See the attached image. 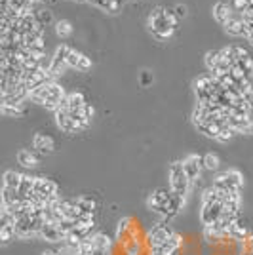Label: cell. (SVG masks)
Returning <instances> with one entry per match:
<instances>
[{"label":"cell","instance_id":"24","mask_svg":"<svg viewBox=\"0 0 253 255\" xmlns=\"http://www.w3.org/2000/svg\"><path fill=\"white\" fill-rule=\"evenodd\" d=\"M196 130L200 134H204L205 137H211V139H217V135L221 132V126L217 122H202V124H196Z\"/></svg>","mask_w":253,"mask_h":255},{"label":"cell","instance_id":"1","mask_svg":"<svg viewBox=\"0 0 253 255\" xmlns=\"http://www.w3.org/2000/svg\"><path fill=\"white\" fill-rule=\"evenodd\" d=\"M185 200L183 196H177L171 189H156L152 195L147 198V207L156 213L162 221H171L173 217H177L181 213V209L185 206Z\"/></svg>","mask_w":253,"mask_h":255},{"label":"cell","instance_id":"28","mask_svg":"<svg viewBox=\"0 0 253 255\" xmlns=\"http://www.w3.org/2000/svg\"><path fill=\"white\" fill-rule=\"evenodd\" d=\"M234 134H238V132H236L234 128H230L229 124H227V126H223V128H221V132H219L215 141H219V143H229L230 139L234 137Z\"/></svg>","mask_w":253,"mask_h":255},{"label":"cell","instance_id":"11","mask_svg":"<svg viewBox=\"0 0 253 255\" xmlns=\"http://www.w3.org/2000/svg\"><path fill=\"white\" fill-rule=\"evenodd\" d=\"M88 240L92 246V255H110V252H112V240L105 232H96Z\"/></svg>","mask_w":253,"mask_h":255},{"label":"cell","instance_id":"38","mask_svg":"<svg viewBox=\"0 0 253 255\" xmlns=\"http://www.w3.org/2000/svg\"><path fill=\"white\" fill-rule=\"evenodd\" d=\"M42 255H61V254H57V252H44Z\"/></svg>","mask_w":253,"mask_h":255},{"label":"cell","instance_id":"35","mask_svg":"<svg viewBox=\"0 0 253 255\" xmlns=\"http://www.w3.org/2000/svg\"><path fill=\"white\" fill-rule=\"evenodd\" d=\"M82 112H84L86 118H90V120H92V118H94V114H96V109H94V105H92V103H86V107L82 109Z\"/></svg>","mask_w":253,"mask_h":255},{"label":"cell","instance_id":"36","mask_svg":"<svg viewBox=\"0 0 253 255\" xmlns=\"http://www.w3.org/2000/svg\"><path fill=\"white\" fill-rule=\"evenodd\" d=\"M175 15H177L179 19H183V17H187V6H183V4H179V6H175Z\"/></svg>","mask_w":253,"mask_h":255},{"label":"cell","instance_id":"12","mask_svg":"<svg viewBox=\"0 0 253 255\" xmlns=\"http://www.w3.org/2000/svg\"><path fill=\"white\" fill-rule=\"evenodd\" d=\"M55 122H57L61 132H65V134H76V132H80V128H78V124L71 116V112L67 109H63V107H59V109L55 110Z\"/></svg>","mask_w":253,"mask_h":255},{"label":"cell","instance_id":"37","mask_svg":"<svg viewBox=\"0 0 253 255\" xmlns=\"http://www.w3.org/2000/svg\"><path fill=\"white\" fill-rule=\"evenodd\" d=\"M114 4H116V6H118V8H122V6H124V4H126V0H114Z\"/></svg>","mask_w":253,"mask_h":255},{"label":"cell","instance_id":"21","mask_svg":"<svg viewBox=\"0 0 253 255\" xmlns=\"http://www.w3.org/2000/svg\"><path fill=\"white\" fill-rule=\"evenodd\" d=\"M74 202H76V206L80 207V211H82L84 215H94V213H96L97 202L92 196H76Z\"/></svg>","mask_w":253,"mask_h":255},{"label":"cell","instance_id":"9","mask_svg":"<svg viewBox=\"0 0 253 255\" xmlns=\"http://www.w3.org/2000/svg\"><path fill=\"white\" fill-rule=\"evenodd\" d=\"M38 238L50 244H59V242L63 244L67 236H65V232H63V229H61V225L57 221H44Z\"/></svg>","mask_w":253,"mask_h":255},{"label":"cell","instance_id":"6","mask_svg":"<svg viewBox=\"0 0 253 255\" xmlns=\"http://www.w3.org/2000/svg\"><path fill=\"white\" fill-rule=\"evenodd\" d=\"M191 179L187 177V173L183 170V162H173L169 166V189L177 196L187 198L189 191H191Z\"/></svg>","mask_w":253,"mask_h":255},{"label":"cell","instance_id":"33","mask_svg":"<svg viewBox=\"0 0 253 255\" xmlns=\"http://www.w3.org/2000/svg\"><path fill=\"white\" fill-rule=\"evenodd\" d=\"M80 59H82V53L71 48V51H69V57H67V65H69V69H78V63H80Z\"/></svg>","mask_w":253,"mask_h":255},{"label":"cell","instance_id":"7","mask_svg":"<svg viewBox=\"0 0 253 255\" xmlns=\"http://www.w3.org/2000/svg\"><path fill=\"white\" fill-rule=\"evenodd\" d=\"M213 187L223 193H240L244 187V175L238 170H227L213 179Z\"/></svg>","mask_w":253,"mask_h":255},{"label":"cell","instance_id":"10","mask_svg":"<svg viewBox=\"0 0 253 255\" xmlns=\"http://www.w3.org/2000/svg\"><path fill=\"white\" fill-rule=\"evenodd\" d=\"M183 170L187 173V177L191 179V183L198 181L200 175H202V170H205L204 156H200V154H189V156L183 160Z\"/></svg>","mask_w":253,"mask_h":255},{"label":"cell","instance_id":"31","mask_svg":"<svg viewBox=\"0 0 253 255\" xmlns=\"http://www.w3.org/2000/svg\"><path fill=\"white\" fill-rule=\"evenodd\" d=\"M55 33H57V37H69L72 33V27L69 21H65V19H61V21H57L55 23Z\"/></svg>","mask_w":253,"mask_h":255},{"label":"cell","instance_id":"2","mask_svg":"<svg viewBox=\"0 0 253 255\" xmlns=\"http://www.w3.org/2000/svg\"><path fill=\"white\" fill-rule=\"evenodd\" d=\"M225 202H223V193L215 189L213 185L207 187L202 193V202H200V223L204 227H211L223 215Z\"/></svg>","mask_w":253,"mask_h":255},{"label":"cell","instance_id":"27","mask_svg":"<svg viewBox=\"0 0 253 255\" xmlns=\"http://www.w3.org/2000/svg\"><path fill=\"white\" fill-rule=\"evenodd\" d=\"M0 110H2L4 116H12V118L21 116L25 112L23 105H8V103H2V105H0Z\"/></svg>","mask_w":253,"mask_h":255},{"label":"cell","instance_id":"30","mask_svg":"<svg viewBox=\"0 0 253 255\" xmlns=\"http://www.w3.org/2000/svg\"><path fill=\"white\" fill-rule=\"evenodd\" d=\"M219 156L217 154H213V153H207V154H204V168L209 171H215L219 170Z\"/></svg>","mask_w":253,"mask_h":255},{"label":"cell","instance_id":"17","mask_svg":"<svg viewBox=\"0 0 253 255\" xmlns=\"http://www.w3.org/2000/svg\"><path fill=\"white\" fill-rule=\"evenodd\" d=\"M211 12H213L215 21L221 25H227V21L232 17V15H230V6L227 2H215L213 8H211Z\"/></svg>","mask_w":253,"mask_h":255},{"label":"cell","instance_id":"4","mask_svg":"<svg viewBox=\"0 0 253 255\" xmlns=\"http://www.w3.org/2000/svg\"><path fill=\"white\" fill-rule=\"evenodd\" d=\"M65 90H63V86L57 84L55 80L53 82H48V84L44 86H38L35 88L33 92H31V96L29 99L31 101H35L38 105H42V107H46L50 110H55L61 107V103H63V99H65Z\"/></svg>","mask_w":253,"mask_h":255},{"label":"cell","instance_id":"29","mask_svg":"<svg viewBox=\"0 0 253 255\" xmlns=\"http://www.w3.org/2000/svg\"><path fill=\"white\" fill-rule=\"evenodd\" d=\"M94 6L97 8H101L103 12H108V13H116L120 8L114 4V0H94Z\"/></svg>","mask_w":253,"mask_h":255},{"label":"cell","instance_id":"25","mask_svg":"<svg viewBox=\"0 0 253 255\" xmlns=\"http://www.w3.org/2000/svg\"><path fill=\"white\" fill-rule=\"evenodd\" d=\"M15 238H17L15 225H0V242H2V246H8Z\"/></svg>","mask_w":253,"mask_h":255},{"label":"cell","instance_id":"14","mask_svg":"<svg viewBox=\"0 0 253 255\" xmlns=\"http://www.w3.org/2000/svg\"><path fill=\"white\" fill-rule=\"evenodd\" d=\"M181 248H183V238H181V234L175 232L169 242H166L164 246H158V248L149 250V255H175Z\"/></svg>","mask_w":253,"mask_h":255},{"label":"cell","instance_id":"22","mask_svg":"<svg viewBox=\"0 0 253 255\" xmlns=\"http://www.w3.org/2000/svg\"><path fill=\"white\" fill-rule=\"evenodd\" d=\"M225 29L232 37H248L246 35V23L242 21V17H230L227 25H225Z\"/></svg>","mask_w":253,"mask_h":255},{"label":"cell","instance_id":"3","mask_svg":"<svg viewBox=\"0 0 253 255\" xmlns=\"http://www.w3.org/2000/svg\"><path fill=\"white\" fill-rule=\"evenodd\" d=\"M177 23H179V17L175 15V10H168V8H164V6L152 10V13L149 15L151 33H152L158 40H168V38L173 35Z\"/></svg>","mask_w":253,"mask_h":255},{"label":"cell","instance_id":"20","mask_svg":"<svg viewBox=\"0 0 253 255\" xmlns=\"http://www.w3.org/2000/svg\"><path fill=\"white\" fill-rule=\"evenodd\" d=\"M21 179H23V173H17L15 170L4 171V175H2V187H8V189H13V191H19Z\"/></svg>","mask_w":253,"mask_h":255},{"label":"cell","instance_id":"13","mask_svg":"<svg viewBox=\"0 0 253 255\" xmlns=\"http://www.w3.org/2000/svg\"><path fill=\"white\" fill-rule=\"evenodd\" d=\"M86 98L82 92H71V94H67L65 99H63V103H61V107L63 109H67L71 114H76V112H82V109L86 107Z\"/></svg>","mask_w":253,"mask_h":255},{"label":"cell","instance_id":"32","mask_svg":"<svg viewBox=\"0 0 253 255\" xmlns=\"http://www.w3.org/2000/svg\"><path fill=\"white\" fill-rule=\"evenodd\" d=\"M35 15H36V21H38V25H48L50 21H51V12L50 10H44V8H36V12H35Z\"/></svg>","mask_w":253,"mask_h":255},{"label":"cell","instance_id":"5","mask_svg":"<svg viewBox=\"0 0 253 255\" xmlns=\"http://www.w3.org/2000/svg\"><path fill=\"white\" fill-rule=\"evenodd\" d=\"M59 196V187L57 183L48 179V177H36L35 181V196H33V202L40 204V206H48L51 202H55Z\"/></svg>","mask_w":253,"mask_h":255},{"label":"cell","instance_id":"16","mask_svg":"<svg viewBox=\"0 0 253 255\" xmlns=\"http://www.w3.org/2000/svg\"><path fill=\"white\" fill-rule=\"evenodd\" d=\"M33 147H35L38 153H42V154H48V153H51V151L55 149V141H53L50 135L36 134L35 139H33Z\"/></svg>","mask_w":253,"mask_h":255},{"label":"cell","instance_id":"18","mask_svg":"<svg viewBox=\"0 0 253 255\" xmlns=\"http://www.w3.org/2000/svg\"><path fill=\"white\" fill-rule=\"evenodd\" d=\"M147 244L145 240H139L137 236L130 238L126 244H122V250H124V255H143Z\"/></svg>","mask_w":253,"mask_h":255},{"label":"cell","instance_id":"26","mask_svg":"<svg viewBox=\"0 0 253 255\" xmlns=\"http://www.w3.org/2000/svg\"><path fill=\"white\" fill-rule=\"evenodd\" d=\"M221 59H223V51L221 50H211V51H207L205 53V67L209 69V73H213L217 69V65L221 63Z\"/></svg>","mask_w":253,"mask_h":255},{"label":"cell","instance_id":"23","mask_svg":"<svg viewBox=\"0 0 253 255\" xmlns=\"http://www.w3.org/2000/svg\"><path fill=\"white\" fill-rule=\"evenodd\" d=\"M17 162H19L23 168H33V166L38 164V156H36L31 149H21V151L17 153Z\"/></svg>","mask_w":253,"mask_h":255},{"label":"cell","instance_id":"15","mask_svg":"<svg viewBox=\"0 0 253 255\" xmlns=\"http://www.w3.org/2000/svg\"><path fill=\"white\" fill-rule=\"evenodd\" d=\"M135 236V227H133L132 217H122L116 227V240L120 244H126L130 238Z\"/></svg>","mask_w":253,"mask_h":255},{"label":"cell","instance_id":"34","mask_svg":"<svg viewBox=\"0 0 253 255\" xmlns=\"http://www.w3.org/2000/svg\"><path fill=\"white\" fill-rule=\"evenodd\" d=\"M90 69H92V59L82 53V59L78 63V71H90Z\"/></svg>","mask_w":253,"mask_h":255},{"label":"cell","instance_id":"8","mask_svg":"<svg viewBox=\"0 0 253 255\" xmlns=\"http://www.w3.org/2000/svg\"><path fill=\"white\" fill-rule=\"evenodd\" d=\"M173 234H175V231L169 227L168 221H160V223H156L151 231L147 232V236H145L147 250H152V248H158V246H164L166 242L171 240Z\"/></svg>","mask_w":253,"mask_h":255},{"label":"cell","instance_id":"19","mask_svg":"<svg viewBox=\"0 0 253 255\" xmlns=\"http://www.w3.org/2000/svg\"><path fill=\"white\" fill-rule=\"evenodd\" d=\"M250 229H248V225L246 223H242V221H238L234 227H232V231H230V240L236 244H244L248 238H250Z\"/></svg>","mask_w":253,"mask_h":255}]
</instances>
